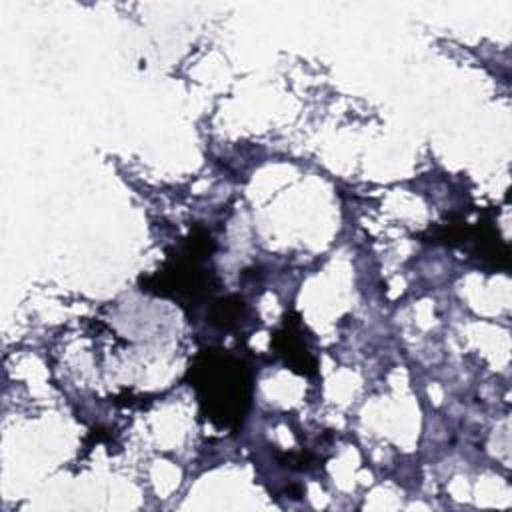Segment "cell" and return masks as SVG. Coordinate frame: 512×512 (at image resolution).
I'll list each match as a JSON object with an SVG mask.
<instances>
[{"label": "cell", "mask_w": 512, "mask_h": 512, "mask_svg": "<svg viewBox=\"0 0 512 512\" xmlns=\"http://www.w3.org/2000/svg\"><path fill=\"white\" fill-rule=\"evenodd\" d=\"M200 376L196 384L200 390L204 388L202 402L208 404L212 418H220L230 424L232 420L242 418L248 406V390L250 382L244 378L242 366L232 358L208 356L202 366L194 370Z\"/></svg>", "instance_id": "obj_1"}]
</instances>
